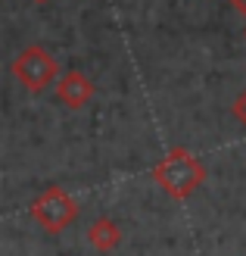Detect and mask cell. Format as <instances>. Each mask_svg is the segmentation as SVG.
I'll list each match as a JSON object with an SVG mask.
<instances>
[{
    "mask_svg": "<svg viewBox=\"0 0 246 256\" xmlns=\"http://www.w3.org/2000/svg\"><path fill=\"white\" fill-rule=\"evenodd\" d=\"M150 178L172 200H187L190 194H197V190L206 184L209 172H206V162L197 156V153H190L187 147H172L150 169Z\"/></svg>",
    "mask_w": 246,
    "mask_h": 256,
    "instance_id": "obj_1",
    "label": "cell"
},
{
    "mask_svg": "<svg viewBox=\"0 0 246 256\" xmlns=\"http://www.w3.org/2000/svg\"><path fill=\"white\" fill-rule=\"evenodd\" d=\"M12 78H16L25 91L41 94L59 78V62H56V56L50 54L47 47L28 44L16 60H12Z\"/></svg>",
    "mask_w": 246,
    "mask_h": 256,
    "instance_id": "obj_2",
    "label": "cell"
},
{
    "mask_svg": "<svg viewBox=\"0 0 246 256\" xmlns=\"http://www.w3.org/2000/svg\"><path fill=\"white\" fill-rule=\"evenodd\" d=\"M78 212H81L78 200H75L69 190H62L59 184L47 188L44 194L34 197V203H31V219L41 225L47 234H62L78 219Z\"/></svg>",
    "mask_w": 246,
    "mask_h": 256,
    "instance_id": "obj_3",
    "label": "cell"
},
{
    "mask_svg": "<svg viewBox=\"0 0 246 256\" xmlns=\"http://www.w3.org/2000/svg\"><path fill=\"white\" fill-rule=\"evenodd\" d=\"M53 84H56V100L62 106H69V110H84L90 100H94V94H97L94 82H90L81 69L59 72V78Z\"/></svg>",
    "mask_w": 246,
    "mask_h": 256,
    "instance_id": "obj_4",
    "label": "cell"
},
{
    "mask_svg": "<svg viewBox=\"0 0 246 256\" xmlns=\"http://www.w3.org/2000/svg\"><path fill=\"white\" fill-rule=\"evenodd\" d=\"M87 244L100 253H112L122 244V228L115 225L109 216H100V219H94L87 228Z\"/></svg>",
    "mask_w": 246,
    "mask_h": 256,
    "instance_id": "obj_5",
    "label": "cell"
},
{
    "mask_svg": "<svg viewBox=\"0 0 246 256\" xmlns=\"http://www.w3.org/2000/svg\"><path fill=\"white\" fill-rule=\"evenodd\" d=\"M231 112H234V119H237V122L246 128V91H243V94L234 100V110H231Z\"/></svg>",
    "mask_w": 246,
    "mask_h": 256,
    "instance_id": "obj_6",
    "label": "cell"
},
{
    "mask_svg": "<svg viewBox=\"0 0 246 256\" xmlns=\"http://www.w3.org/2000/svg\"><path fill=\"white\" fill-rule=\"evenodd\" d=\"M231 4H234V6H237L240 12H246V0H231Z\"/></svg>",
    "mask_w": 246,
    "mask_h": 256,
    "instance_id": "obj_7",
    "label": "cell"
}]
</instances>
